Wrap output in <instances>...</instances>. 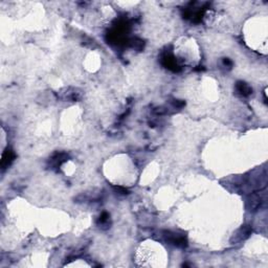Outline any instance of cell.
Masks as SVG:
<instances>
[{
	"label": "cell",
	"mask_w": 268,
	"mask_h": 268,
	"mask_svg": "<svg viewBox=\"0 0 268 268\" xmlns=\"http://www.w3.org/2000/svg\"><path fill=\"white\" fill-rule=\"evenodd\" d=\"M238 89H239L240 93H242V94H244V95L249 94V93L251 92L250 88L248 87L246 84H244V83H239V85H238Z\"/></svg>",
	"instance_id": "cell-1"
}]
</instances>
